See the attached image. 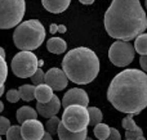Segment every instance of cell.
I'll use <instances>...</instances> for the list:
<instances>
[{"mask_svg": "<svg viewBox=\"0 0 147 140\" xmlns=\"http://www.w3.org/2000/svg\"><path fill=\"white\" fill-rule=\"evenodd\" d=\"M3 111H4V103L0 100V112H3Z\"/></svg>", "mask_w": 147, "mask_h": 140, "instance_id": "obj_38", "label": "cell"}, {"mask_svg": "<svg viewBox=\"0 0 147 140\" xmlns=\"http://www.w3.org/2000/svg\"><path fill=\"white\" fill-rule=\"evenodd\" d=\"M134 46L129 41L117 40L110 46L109 58L116 67H127L134 59Z\"/></svg>", "mask_w": 147, "mask_h": 140, "instance_id": "obj_8", "label": "cell"}, {"mask_svg": "<svg viewBox=\"0 0 147 140\" xmlns=\"http://www.w3.org/2000/svg\"><path fill=\"white\" fill-rule=\"evenodd\" d=\"M41 140H53V138H52V135L49 133H45L44 134V136H43V139Z\"/></svg>", "mask_w": 147, "mask_h": 140, "instance_id": "obj_35", "label": "cell"}, {"mask_svg": "<svg viewBox=\"0 0 147 140\" xmlns=\"http://www.w3.org/2000/svg\"><path fill=\"white\" fill-rule=\"evenodd\" d=\"M79 1H80L81 4H84V5H90V4H93L96 0H79Z\"/></svg>", "mask_w": 147, "mask_h": 140, "instance_id": "obj_33", "label": "cell"}, {"mask_svg": "<svg viewBox=\"0 0 147 140\" xmlns=\"http://www.w3.org/2000/svg\"><path fill=\"white\" fill-rule=\"evenodd\" d=\"M93 133H94V136L98 140H105L109 138L110 134H111V127H110L109 125H106V123L101 122L94 126Z\"/></svg>", "mask_w": 147, "mask_h": 140, "instance_id": "obj_20", "label": "cell"}, {"mask_svg": "<svg viewBox=\"0 0 147 140\" xmlns=\"http://www.w3.org/2000/svg\"><path fill=\"white\" fill-rule=\"evenodd\" d=\"M84 105V107H88L89 104V97L86 94V91H84L83 89H79V87H74L70 89L66 94L63 95V99H62V105L63 108L69 107V105Z\"/></svg>", "mask_w": 147, "mask_h": 140, "instance_id": "obj_11", "label": "cell"}, {"mask_svg": "<svg viewBox=\"0 0 147 140\" xmlns=\"http://www.w3.org/2000/svg\"><path fill=\"white\" fill-rule=\"evenodd\" d=\"M0 55H1L3 58H5V50L1 48V46H0Z\"/></svg>", "mask_w": 147, "mask_h": 140, "instance_id": "obj_37", "label": "cell"}, {"mask_svg": "<svg viewBox=\"0 0 147 140\" xmlns=\"http://www.w3.org/2000/svg\"><path fill=\"white\" fill-rule=\"evenodd\" d=\"M61 105H62V103L58 99V97L53 95V98L48 103H38L36 104V112L45 118H51L59 112Z\"/></svg>", "mask_w": 147, "mask_h": 140, "instance_id": "obj_12", "label": "cell"}, {"mask_svg": "<svg viewBox=\"0 0 147 140\" xmlns=\"http://www.w3.org/2000/svg\"><path fill=\"white\" fill-rule=\"evenodd\" d=\"M133 116L134 115H128L125 118H123L121 121V126L125 129V131H134V130H140V127L137 126V123L133 121Z\"/></svg>", "mask_w": 147, "mask_h": 140, "instance_id": "obj_23", "label": "cell"}, {"mask_svg": "<svg viewBox=\"0 0 147 140\" xmlns=\"http://www.w3.org/2000/svg\"><path fill=\"white\" fill-rule=\"evenodd\" d=\"M107 99L115 109L127 115H138L147 107V73L128 68L112 79Z\"/></svg>", "mask_w": 147, "mask_h": 140, "instance_id": "obj_1", "label": "cell"}, {"mask_svg": "<svg viewBox=\"0 0 147 140\" xmlns=\"http://www.w3.org/2000/svg\"><path fill=\"white\" fill-rule=\"evenodd\" d=\"M127 140H128V139H127Z\"/></svg>", "mask_w": 147, "mask_h": 140, "instance_id": "obj_43", "label": "cell"}, {"mask_svg": "<svg viewBox=\"0 0 147 140\" xmlns=\"http://www.w3.org/2000/svg\"><path fill=\"white\" fill-rule=\"evenodd\" d=\"M38 57L32 51L21 50L13 57L10 62L12 72L20 79H28L36 72L38 67Z\"/></svg>", "mask_w": 147, "mask_h": 140, "instance_id": "obj_7", "label": "cell"}, {"mask_svg": "<svg viewBox=\"0 0 147 140\" xmlns=\"http://www.w3.org/2000/svg\"><path fill=\"white\" fill-rule=\"evenodd\" d=\"M140 64H141V67H142V71L147 73V54H146V55H141Z\"/></svg>", "mask_w": 147, "mask_h": 140, "instance_id": "obj_31", "label": "cell"}, {"mask_svg": "<svg viewBox=\"0 0 147 140\" xmlns=\"http://www.w3.org/2000/svg\"><path fill=\"white\" fill-rule=\"evenodd\" d=\"M0 140H3V139H1V135H0Z\"/></svg>", "mask_w": 147, "mask_h": 140, "instance_id": "obj_42", "label": "cell"}, {"mask_svg": "<svg viewBox=\"0 0 147 140\" xmlns=\"http://www.w3.org/2000/svg\"><path fill=\"white\" fill-rule=\"evenodd\" d=\"M38 115L39 113L36 112L34 108L28 107V105H25V107L18 108L16 117H17L18 123L22 125L23 122H26V121H28V120H36V118H38Z\"/></svg>", "mask_w": 147, "mask_h": 140, "instance_id": "obj_17", "label": "cell"}, {"mask_svg": "<svg viewBox=\"0 0 147 140\" xmlns=\"http://www.w3.org/2000/svg\"><path fill=\"white\" fill-rule=\"evenodd\" d=\"M103 23L111 37L132 41L146 31L147 17L140 0H112Z\"/></svg>", "mask_w": 147, "mask_h": 140, "instance_id": "obj_2", "label": "cell"}, {"mask_svg": "<svg viewBox=\"0 0 147 140\" xmlns=\"http://www.w3.org/2000/svg\"><path fill=\"white\" fill-rule=\"evenodd\" d=\"M10 126H12V125H10L9 120H8L7 117L0 116V135H5V134H7V131L9 130Z\"/></svg>", "mask_w": 147, "mask_h": 140, "instance_id": "obj_28", "label": "cell"}, {"mask_svg": "<svg viewBox=\"0 0 147 140\" xmlns=\"http://www.w3.org/2000/svg\"><path fill=\"white\" fill-rule=\"evenodd\" d=\"M41 3L48 12L58 14V13L65 12L69 8L71 0H41Z\"/></svg>", "mask_w": 147, "mask_h": 140, "instance_id": "obj_13", "label": "cell"}, {"mask_svg": "<svg viewBox=\"0 0 147 140\" xmlns=\"http://www.w3.org/2000/svg\"><path fill=\"white\" fill-rule=\"evenodd\" d=\"M57 135H58L59 140H85L86 135H88V130H83L80 133H72V131L67 130L63 126V123L61 122L58 127V131H57Z\"/></svg>", "mask_w": 147, "mask_h": 140, "instance_id": "obj_14", "label": "cell"}, {"mask_svg": "<svg viewBox=\"0 0 147 140\" xmlns=\"http://www.w3.org/2000/svg\"><path fill=\"white\" fill-rule=\"evenodd\" d=\"M49 30H51V33L53 35V33L58 32V25H56V23H52L51 27H49Z\"/></svg>", "mask_w": 147, "mask_h": 140, "instance_id": "obj_32", "label": "cell"}, {"mask_svg": "<svg viewBox=\"0 0 147 140\" xmlns=\"http://www.w3.org/2000/svg\"><path fill=\"white\" fill-rule=\"evenodd\" d=\"M31 81H32V85H41V84H45V73L43 72L41 68H38L36 72L30 77Z\"/></svg>", "mask_w": 147, "mask_h": 140, "instance_id": "obj_25", "label": "cell"}, {"mask_svg": "<svg viewBox=\"0 0 147 140\" xmlns=\"http://www.w3.org/2000/svg\"><path fill=\"white\" fill-rule=\"evenodd\" d=\"M25 12V0H0V28L8 30L18 26Z\"/></svg>", "mask_w": 147, "mask_h": 140, "instance_id": "obj_5", "label": "cell"}, {"mask_svg": "<svg viewBox=\"0 0 147 140\" xmlns=\"http://www.w3.org/2000/svg\"><path fill=\"white\" fill-rule=\"evenodd\" d=\"M45 84L49 85L53 90L61 91L69 85V79L63 69L59 68H51L48 72H45Z\"/></svg>", "mask_w": 147, "mask_h": 140, "instance_id": "obj_10", "label": "cell"}, {"mask_svg": "<svg viewBox=\"0 0 147 140\" xmlns=\"http://www.w3.org/2000/svg\"><path fill=\"white\" fill-rule=\"evenodd\" d=\"M5 135H7V140H23L21 135V126H10Z\"/></svg>", "mask_w": 147, "mask_h": 140, "instance_id": "obj_24", "label": "cell"}, {"mask_svg": "<svg viewBox=\"0 0 147 140\" xmlns=\"http://www.w3.org/2000/svg\"><path fill=\"white\" fill-rule=\"evenodd\" d=\"M134 50L140 55H146L147 54V33H141L134 39Z\"/></svg>", "mask_w": 147, "mask_h": 140, "instance_id": "obj_18", "label": "cell"}, {"mask_svg": "<svg viewBox=\"0 0 147 140\" xmlns=\"http://www.w3.org/2000/svg\"><path fill=\"white\" fill-rule=\"evenodd\" d=\"M8 76V64L5 62V58L0 55V86H3Z\"/></svg>", "mask_w": 147, "mask_h": 140, "instance_id": "obj_26", "label": "cell"}, {"mask_svg": "<svg viewBox=\"0 0 147 140\" xmlns=\"http://www.w3.org/2000/svg\"><path fill=\"white\" fill-rule=\"evenodd\" d=\"M47 49L53 54H63L67 49V44L63 39L54 36L47 41Z\"/></svg>", "mask_w": 147, "mask_h": 140, "instance_id": "obj_16", "label": "cell"}, {"mask_svg": "<svg viewBox=\"0 0 147 140\" xmlns=\"http://www.w3.org/2000/svg\"><path fill=\"white\" fill-rule=\"evenodd\" d=\"M20 91V97L25 102H31L32 99H35V85H22L18 89Z\"/></svg>", "mask_w": 147, "mask_h": 140, "instance_id": "obj_19", "label": "cell"}, {"mask_svg": "<svg viewBox=\"0 0 147 140\" xmlns=\"http://www.w3.org/2000/svg\"><path fill=\"white\" fill-rule=\"evenodd\" d=\"M4 90H5V89H4V85H3V86H0V97L4 94Z\"/></svg>", "mask_w": 147, "mask_h": 140, "instance_id": "obj_39", "label": "cell"}, {"mask_svg": "<svg viewBox=\"0 0 147 140\" xmlns=\"http://www.w3.org/2000/svg\"><path fill=\"white\" fill-rule=\"evenodd\" d=\"M145 5H146V9H147V0H145Z\"/></svg>", "mask_w": 147, "mask_h": 140, "instance_id": "obj_40", "label": "cell"}, {"mask_svg": "<svg viewBox=\"0 0 147 140\" xmlns=\"http://www.w3.org/2000/svg\"><path fill=\"white\" fill-rule=\"evenodd\" d=\"M88 113H89V125H98V123L102 122V118H103V116H102V112L99 108L97 107H89L88 108Z\"/></svg>", "mask_w": 147, "mask_h": 140, "instance_id": "obj_21", "label": "cell"}, {"mask_svg": "<svg viewBox=\"0 0 147 140\" xmlns=\"http://www.w3.org/2000/svg\"><path fill=\"white\" fill-rule=\"evenodd\" d=\"M45 40V28L38 19H28L20 23L13 33L14 45L20 50L32 51Z\"/></svg>", "mask_w": 147, "mask_h": 140, "instance_id": "obj_4", "label": "cell"}, {"mask_svg": "<svg viewBox=\"0 0 147 140\" xmlns=\"http://www.w3.org/2000/svg\"><path fill=\"white\" fill-rule=\"evenodd\" d=\"M62 68L74 84H90L99 72V59L92 49L79 46L70 50L62 61Z\"/></svg>", "mask_w": 147, "mask_h": 140, "instance_id": "obj_3", "label": "cell"}, {"mask_svg": "<svg viewBox=\"0 0 147 140\" xmlns=\"http://www.w3.org/2000/svg\"><path fill=\"white\" fill-rule=\"evenodd\" d=\"M53 98V89L47 84L35 86V99L38 103H48Z\"/></svg>", "mask_w": 147, "mask_h": 140, "instance_id": "obj_15", "label": "cell"}, {"mask_svg": "<svg viewBox=\"0 0 147 140\" xmlns=\"http://www.w3.org/2000/svg\"><path fill=\"white\" fill-rule=\"evenodd\" d=\"M43 66H44V61H43V59H39V61H38V67H39V68H41Z\"/></svg>", "mask_w": 147, "mask_h": 140, "instance_id": "obj_36", "label": "cell"}, {"mask_svg": "<svg viewBox=\"0 0 147 140\" xmlns=\"http://www.w3.org/2000/svg\"><path fill=\"white\" fill-rule=\"evenodd\" d=\"M59 125H61V120H59L57 116H53V117H51V118L48 120V122H47V125H45L47 133H49L51 135L56 134L57 131H58Z\"/></svg>", "mask_w": 147, "mask_h": 140, "instance_id": "obj_22", "label": "cell"}, {"mask_svg": "<svg viewBox=\"0 0 147 140\" xmlns=\"http://www.w3.org/2000/svg\"><path fill=\"white\" fill-rule=\"evenodd\" d=\"M125 139L128 140H146L143 131L141 130H134V131H125Z\"/></svg>", "mask_w": 147, "mask_h": 140, "instance_id": "obj_27", "label": "cell"}, {"mask_svg": "<svg viewBox=\"0 0 147 140\" xmlns=\"http://www.w3.org/2000/svg\"><path fill=\"white\" fill-rule=\"evenodd\" d=\"M44 134L45 129L38 120H28L21 125V135L23 140H41Z\"/></svg>", "mask_w": 147, "mask_h": 140, "instance_id": "obj_9", "label": "cell"}, {"mask_svg": "<svg viewBox=\"0 0 147 140\" xmlns=\"http://www.w3.org/2000/svg\"><path fill=\"white\" fill-rule=\"evenodd\" d=\"M7 99H8V102H10V103H17L18 100L21 99L20 91H18V90H14V89L9 90V91L7 93Z\"/></svg>", "mask_w": 147, "mask_h": 140, "instance_id": "obj_29", "label": "cell"}, {"mask_svg": "<svg viewBox=\"0 0 147 140\" xmlns=\"http://www.w3.org/2000/svg\"><path fill=\"white\" fill-rule=\"evenodd\" d=\"M105 140H121V135H120L119 130L115 127H111V134H110V136L107 139Z\"/></svg>", "mask_w": 147, "mask_h": 140, "instance_id": "obj_30", "label": "cell"}, {"mask_svg": "<svg viewBox=\"0 0 147 140\" xmlns=\"http://www.w3.org/2000/svg\"><path fill=\"white\" fill-rule=\"evenodd\" d=\"M66 30H67V28L65 27L63 25H58V32L59 33H65V32H66Z\"/></svg>", "mask_w": 147, "mask_h": 140, "instance_id": "obj_34", "label": "cell"}, {"mask_svg": "<svg viewBox=\"0 0 147 140\" xmlns=\"http://www.w3.org/2000/svg\"><path fill=\"white\" fill-rule=\"evenodd\" d=\"M61 122L67 130L72 133H80V131L88 129L89 125V113L88 108L84 105H69L65 108L62 115Z\"/></svg>", "mask_w": 147, "mask_h": 140, "instance_id": "obj_6", "label": "cell"}, {"mask_svg": "<svg viewBox=\"0 0 147 140\" xmlns=\"http://www.w3.org/2000/svg\"><path fill=\"white\" fill-rule=\"evenodd\" d=\"M85 140H93V139H90V138H88V136H86V139Z\"/></svg>", "mask_w": 147, "mask_h": 140, "instance_id": "obj_41", "label": "cell"}]
</instances>
